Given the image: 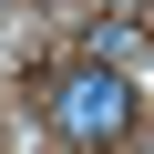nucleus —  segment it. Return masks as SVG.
Returning <instances> with one entry per match:
<instances>
[{"mask_svg": "<svg viewBox=\"0 0 154 154\" xmlns=\"http://www.w3.org/2000/svg\"><path fill=\"white\" fill-rule=\"evenodd\" d=\"M51 134L82 144V154L123 144V134H134V82H123V62H72L62 93H51Z\"/></svg>", "mask_w": 154, "mask_h": 154, "instance_id": "nucleus-1", "label": "nucleus"}, {"mask_svg": "<svg viewBox=\"0 0 154 154\" xmlns=\"http://www.w3.org/2000/svg\"><path fill=\"white\" fill-rule=\"evenodd\" d=\"M82 62H134V21H93L82 31Z\"/></svg>", "mask_w": 154, "mask_h": 154, "instance_id": "nucleus-2", "label": "nucleus"}]
</instances>
